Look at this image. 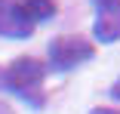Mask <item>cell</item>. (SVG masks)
<instances>
[{"label":"cell","mask_w":120,"mask_h":114,"mask_svg":"<svg viewBox=\"0 0 120 114\" xmlns=\"http://www.w3.org/2000/svg\"><path fill=\"white\" fill-rule=\"evenodd\" d=\"M46 74V65L34 56H22L15 59L9 68H3V77H0V89H12L19 99H25L28 105H43V93L40 83Z\"/></svg>","instance_id":"cell-1"},{"label":"cell","mask_w":120,"mask_h":114,"mask_svg":"<svg viewBox=\"0 0 120 114\" xmlns=\"http://www.w3.org/2000/svg\"><path fill=\"white\" fill-rule=\"evenodd\" d=\"M92 56H95V46L86 37H77V34L56 37L49 43V65L56 68V71H71V68L89 62Z\"/></svg>","instance_id":"cell-2"},{"label":"cell","mask_w":120,"mask_h":114,"mask_svg":"<svg viewBox=\"0 0 120 114\" xmlns=\"http://www.w3.org/2000/svg\"><path fill=\"white\" fill-rule=\"evenodd\" d=\"M95 6V25L92 34L99 43L120 40V0H92Z\"/></svg>","instance_id":"cell-3"},{"label":"cell","mask_w":120,"mask_h":114,"mask_svg":"<svg viewBox=\"0 0 120 114\" xmlns=\"http://www.w3.org/2000/svg\"><path fill=\"white\" fill-rule=\"evenodd\" d=\"M34 34L31 19L25 15L19 0H0V37H9V40H25Z\"/></svg>","instance_id":"cell-4"},{"label":"cell","mask_w":120,"mask_h":114,"mask_svg":"<svg viewBox=\"0 0 120 114\" xmlns=\"http://www.w3.org/2000/svg\"><path fill=\"white\" fill-rule=\"evenodd\" d=\"M22 9H25V15L31 19V25H37V22H49L56 15V3L52 0H19Z\"/></svg>","instance_id":"cell-5"},{"label":"cell","mask_w":120,"mask_h":114,"mask_svg":"<svg viewBox=\"0 0 120 114\" xmlns=\"http://www.w3.org/2000/svg\"><path fill=\"white\" fill-rule=\"evenodd\" d=\"M89 114H120V111H111V108H92Z\"/></svg>","instance_id":"cell-6"},{"label":"cell","mask_w":120,"mask_h":114,"mask_svg":"<svg viewBox=\"0 0 120 114\" xmlns=\"http://www.w3.org/2000/svg\"><path fill=\"white\" fill-rule=\"evenodd\" d=\"M111 96H114V99H120V80L114 83V89H111Z\"/></svg>","instance_id":"cell-7"},{"label":"cell","mask_w":120,"mask_h":114,"mask_svg":"<svg viewBox=\"0 0 120 114\" xmlns=\"http://www.w3.org/2000/svg\"><path fill=\"white\" fill-rule=\"evenodd\" d=\"M0 114H12V108H9V105H3V102H0Z\"/></svg>","instance_id":"cell-8"},{"label":"cell","mask_w":120,"mask_h":114,"mask_svg":"<svg viewBox=\"0 0 120 114\" xmlns=\"http://www.w3.org/2000/svg\"><path fill=\"white\" fill-rule=\"evenodd\" d=\"M0 77H3V68H0Z\"/></svg>","instance_id":"cell-9"}]
</instances>
